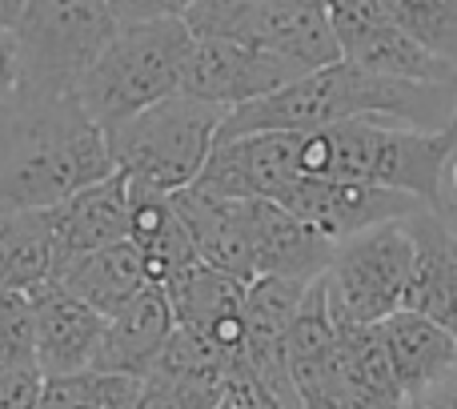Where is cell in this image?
<instances>
[{
    "label": "cell",
    "mask_w": 457,
    "mask_h": 409,
    "mask_svg": "<svg viewBox=\"0 0 457 409\" xmlns=\"http://www.w3.org/2000/svg\"><path fill=\"white\" fill-rule=\"evenodd\" d=\"M217 402H221V381L153 370L149 378H141L137 409H217Z\"/></svg>",
    "instance_id": "24"
},
{
    "label": "cell",
    "mask_w": 457,
    "mask_h": 409,
    "mask_svg": "<svg viewBox=\"0 0 457 409\" xmlns=\"http://www.w3.org/2000/svg\"><path fill=\"white\" fill-rule=\"evenodd\" d=\"M413 241V265L405 281V309H418L429 321L445 325L457 338V237L434 204H421L405 217Z\"/></svg>",
    "instance_id": "13"
},
{
    "label": "cell",
    "mask_w": 457,
    "mask_h": 409,
    "mask_svg": "<svg viewBox=\"0 0 457 409\" xmlns=\"http://www.w3.org/2000/svg\"><path fill=\"white\" fill-rule=\"evenodd\" d=\"M245 225H249L253 273L257 277H293L317 281L333 257V245L309 225H301L289 209L269 197H245Z\"/></svg>",
    "instance_id": "14"
},
{
    "label": "cell",
    "mask_w": 457,
    "mask_h": 409,
    "mask_svg": "<svg viewBox=\"0 0 457 409\" xmlns=\"http://www.w3.org/2000/svg\"><path fill=\"white\" fill-rule=\"evenodd\" d=\"M177 330L173 305H169L165 285H145L133 301L104 317V333L96 346L93 370L125 373V378H149V370L157 365L161 349H165L169 333Z\"/></svg>",
    "instance_id": "15"
},
{
    "label": "cell",
    "mask_w": 457,
    "mask_h": 409,
    "mask_svg": "<svg viewBox=\"0 0 457 409\" xmlns=\"http://www.w3.org/2000/svg\"><path fill=\"white\" fill-rule=\"evenodd\" d=\"M173 204L181 213L185 229L193 237V249L205 265H217L225 273L253 281V249H249V225H245V201L213 197V193L185 185L173 193Z\"/></svg>",
    "instance_id": "18"
},
{
    "label": "cell",
    "mask_w": 457,
    "mask_h": 409,
    "mask_svg": "<svg viewBox=\"0 0 457 409\" xmlns=\"http://www.w3.org/2000/svg\"><path fill=\"white\" fill-rule=\"evenodd\" d=\"M129 241L141 253L153 285H165L169 277L201 261L189 229H185L181 213L173 204V193L149 189L141 181H129Z\"/></svg>",
    "instance_id": "19"
},
{
    "label": "cell",
    "mask_w": 457,
    "mask_h": 409,
    "mask_svg": "<svg viewBox=\"0 0 457 409\" xmlns=\"http://www.w3.org/2000/svg\"><path fill=\"white\" fill-rule=\"evenodd\" d=\"M434 209L442 213V217H445V225H450V229H453V237H457V201H437Z\"/></svg>",
    "instance_id": "32"
},
{
    "label": "cell",
    "mask_w": 457,
    "mask_h": 409,
    "mask_svg": "<svg viewBox=\"0 0 457 409\" xmlns=\"http://www.w3.org/2000/svg\"><path fill=\"white\" fill-rule=\"evenodd\" d=\"M365 117L413 129H445L457 117V85L397 80L365 72L349 61H329L261 101L228 109L217 141L241 133H273V129H321Z\"/></svg>",
    "instance_id": "2"
},
{
    "label": "cell",
    "mask_w": 457,
    "mask_h": 409,
    "mask_svg": "<svg viewBox=\"0 0 457 409\" xmlns=\"http://www.w3.org/2000/svg\"><path fill=\"white\" fill-rule=\"evenodd\" d=\"M32 301V325H37V373L56 378V373L88 370L96 357L104 333V317L93 305L69 293L61 281H45L29 289Z\"/></svg>",
    "instance_id": "12"
},
{
    "label": "cell",
    "mask_w": 457,
    "mask_h": 409,
    "mask_svg": "<svg viewBox=\"0 0 457 409\" xmlns=\"http://www.w3.org/2000/svg\"><path fill=\"white\" fill-rule=\"evenodd\" d=\"M40 386H45V378L37 370L0 365V409H37Z\"/></svg>",
    "instance_id": "27"
},
{
    "label": "cell",
    "mask_w": 457,
    "mask_h": 409,
    "mask_svg": "<svg viewBox=\"0 0 457 409\" xmlns=\"http://www.w3.org/2000/svg\"><path fill=\"white\" fill-rule=\"evenodd\" d=\"M56 277L53 213L24 209L0 217V289H37Z\"/></svg>",
    "instance_id": "21"
},
{
    "label": "cell",
    "mask_w": 457,
    "mask_h": 409,
    "mask_svg": "<svg viewBox=\"0 0 457 409\" xmlns=\"http://www.w3.org/2000/svg\"><path fill=\"white\" fill-rule=\"evenodd\" d=\"M112 173L104 129L77 93H16L0 104V217L53 209Z\"/></svg>",
    "instance_id": "1"
},
{
    "label": "cell",
    "mask_w": 457,
    "mask_h": 409,
    "mask_svg": "<svg viewBox=\"0 0 457 409\" xmlns=\"http://www.w3.org/2000/svg\"><path fill=\"white\" fill-rule=\"evenodd\" d=\"M56 281L69 293H77L85 305H93L101 317H109L149 285V273H145V261L137 253V245L125 237V241H112L93 253L72 257L56 273Z\"/></svg>",
    "instance_id": "20"
},
{
    "label": "cell",
    "mask_w": 457,
    "mask_h": 409,
    "mask_svg": "<svg viewBox=\"0 0 457 409\" xmlns=\"http://www.w3.org/2000/svg\"><path fill=\"white\" fill-rule=\"evenodd\" d=\"M381 4L421 48L457 69V0H381Z\"/></svg>",
    "instance_id": "23"
},
{
    "label": "cell",
    "mask_w": 457,
    "mask_h": 409,
    "mask_svg": "<svg viewBox=\"0 0 457 409\" xmlns=\"http://www.w3.org/2000/svg\"><path fill=\"white\" fill-rule=\"evenodd\" d=\"M141 381L109 370H77L45 378L37 409H137Z\"/></svg>",
    "instance_id": "22"
},
{
    "label": "cell",
    "mask_w": 457,
    "mask_h": 409,
    "mask_svg": "<svg viewBox=\"0 0 457 409\" xmlns=\"http://www.w3.org/2000/svg\"><path fill=\"white\" fill-rule=\"evenodd\" d=\"M193 48V32L185 16L120 24L112 40L96 53L77 85V101L101 129L129 121L133 113L181 93L185 56Z\"/></svg>",
    "instance_id": "3"
},
{
    "label": "cell",
    "mask_w": 457,
    "mask_h": 409,
    "mask_svg": "<svg viewBox=\"0 0 457 409\" xmlns=\"http://www.w3.org/2000/svg\"><path fill=\"white\" fill-rule=\"evenodd\" d=\"M109 0H24L12 21L21 48V93L64 96L117 32Z\"/></svg>",
    "instance_id": "5"
},
{
    "label": "cell",
    "mask_w": 457,
    "mask_h": 409,
    "mask_svg": "<svg viewBox=\"0 0 457 409\" xmlns=\"http://www.w3.org/2000/svg\"><path fill=\"white\" fill-rule=\"evenodd\" d=\"M53 241H56V273L80 253L129 237V177L112 169L109 177L85 185L80 193L53 204ZM56 281V277H53Z\"/></svg>",
    "instance_id": "16"
},
{
    "label": "cell",
    "mask_w": 457,
    "mask_h": 409,
    "mask_svg": "<svg viewBox=\"0 0 457 409\" xmlns=\"http://www.w3.org/2000/svg\"><path fill=\"white\" fill-rule=\"evenodd\" d=\"M437 201H457V145L450 153V161H445V173H442V197Z\"/></svg>",
    "instance_id": "31"
},
{
    "label": "cell",
    "mask_w": 457,
    "mask_h": 409,
    "mask_svg": "<svg viewBox=\"0 0 457 409\" xmlns=\"http://www.w3.org/2000/svg\"><path fill=\"white\" fill-rule=\"evenodd\" d=\"M193 0H109L117 24H141V21H161V16H185Z\"/></svg>",
    "instance_id": "28"
},
{
    "label": "cell",
    "mask_w": 457,
    "mask_h": 409,
    "mask_svg": "<svg viewBox=\"0 0 457 409\" xmlns=\"http://www.w3.org/2000/svg\"><path fill=\"white\" fill-rule=\"evenodd\" d=\"M378 333L389 354V365H394L397 386L410 402H421L437 381H445L457 370V338L418 309H394L378 321Z\"/></svg>",
    "instance_id": "17"
},
{
    "label": "cell",
    "mask_w": 457,
    "mask_h": 409,
    "mask_svg": "<svg viewBox=\"0 0 457 409\" xmlns=\"http://www.w3.org/2000/svg\"><path fill=\"white\" fill-rule=\"evenodd\" d=\"M21 93V48L12 29H0V104H8Z\"/></svg>",
    "instance_id": "29"
},
{
    "label": "cell",
    "mask_w": 457,
    "mask_h": 409,
    "mask_svg": "<svg viewBox=\"0 0 457 409\" xmlns=\"http://www.w3.org/2000/svg\"><path fill=\"white\" fill-rule=\"evenodd\" d=\"M217 409H285V405L269 394L265 381H261L257 373L245 365V357H241V362L228 365V373L221 381V402H217Z\"/></svg>",
    "instance_id": "26"
},
{
    "label": "cell",
    "mask_w": 457,
    "mask_h": 409,
    "mask_svg": "<svg viewBox=\"0 0 457 409\" xmlns=\"http://www.w3.org/2000/svg\"><path fill=\"white\" fill-rule=\"evenodd\" d=\"M410 265L413 241L405 217L341 237L321 273L333 325H378L381 317L402 309Z\"/></svg>",
    "instance_id": "6"
},
{
    "label": "cell",
    "mask_w": 457,
    "mask_h": 409,
    "mask_svg": "<svg viewBox=\"0 0 457 409\" xmlns=\"http://www.w3.org/2000/svg\"><path fill=\"white\" fill-rule=\"evenodd\" d=\"M305 72V64L289 61L281 53H265V48H249L221 37H193L181 72V93L228 113L293 85Z\"/></svg>",
    "instance_id": "9"
},
{
    "label": "cell",
    "mask_w": 457,
    "mask_h": 409,
    "mask_svg": "<svg viewBox=\"0 0 457 409\" xmlns=\"http://www.w3.org/2000/svg\"><path fill=\"white\" fill-rule=\"evenodd\" d=\"M221 121L225 109L197 101L189 93H173L149 109L133 113L120 125L104 129L112 169L125 173L129 181L149 185V189L177 193L197 181Z\"/></svg>",
    "instance_id": "4"
},
{
    "label": "cell",
    "mask_w": 457,
    "mask_h": 409,
    "mask_svg": "<svg viewBox=\"0 0 457 409\" xmlns=\"http://www.w3.org/2000/svg\"><path fill=\"white\" fill-rule=\"evenodd\" d=\"M329 16L333 40L341 61L357 64L365 72L397 80H434V85H457V69L429 48H421L381 0H321Z\"/></svg>",
    "instance_id": "8"
},
{
    "label": "cell",
    "mask_w": 457,
    "mask_h": 409,
    "mask_svg": "<svg viewBox=\"0 0 457 409\" xmlns=\"http://www.w3.org/2000/svg\"><path fill=\"white\" fill-rule=\"evenodd\" d=\"M193 37H221L281 53L305 69L341 61L321 0H193L185 8Z\"/></svg>",
    "instance_id": "7"
},
{
    "label": "cell",
    "mask_w": 457,
    "mask_h": 409,
    "mask_svg": "<svg viewBox=\"0 0 457 409\" xmlns=\"http://www.w3.org/2000/svg\"><path fill=\"white\" fill-rule=\"evenodd\" d=\"M410 409H429V405H421V402H413V405H410Z\"/></svg>",
    "instance_id": "33"
},
{
    "label": "cell",
    "mask_w": 457,
    "mask_h": 409,
    "mask_svg": "<svg viewBox=\"0 0 457 409\" xmlns=\"http://www.w3.org/2000/svg\"><path fill=\"white\" fill-rule=\"evenodd\" d=\"M453 373H457V370H453Z\"/></svg>",
    "instance_id": "34"
},
{
    "label": "cell",
    "mask_w": 457,
    "mask_h": 409,
    "mask_svg": "<svg viewBox=\"0 0 457 409\" xmlns=\"http://www.w3.org/2000/svg\"><path fill=\"white\" fill-rule=\"evenodd\" d=\"M421 405H429V409H457V373H450L445 381H437V386L421 397Z\"/></svg>",
    "instance_id": "30"
},
{
    "label": "cell",
    "mask_w": 457,
    "mask_h": 409,
    "mask_svg": "<svg viewBox=\"0 0 457 409\" xmlns=\"http://www.w3.org/2000/svg\"><path fill=\"white\" fill-rule=\"evenodd\" d=\"M245 289H249V281L217 265H205V261H193L189 269L165 281L173 321L205 338L233 362L245 349Z\"/></svg>",
    "instance_id": "11"
},
{
    "label": "cell",
    "mask_w": 457,
    "mask_h": 409,
    "mask_svg": "<svg viewBox=\"0 0 457 409\" xmlns=\"http://www.w3.org/2000/svg\"><path fill=\"white\" fill-rule=\"evenodd\" d=\"M0 365L37 370V325L24 289H0Z\"/></svg>",
    "instance_id": "25"
},
{
    "label": "cell",
    "mask_w": 457,
    "mask_h": 409,
    "mask_svg": "<svg viewBox=\"0 0 457 409\" xmlns=\"http://www.w3.org/2000/svg\"><path fill=\"white\" fill-rule=\"evenodd\" d=\"M281 209H289L301 225L321 233L325 241H341L349 233H361L381 221L410 217L426 201L410 193L386 189V185H361V181H329V177H297L273 197Z\"/></svg>",
    "instance_id": "10"
}]
</instances>
